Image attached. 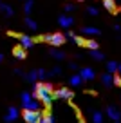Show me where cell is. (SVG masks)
Returning <instances> with one entry per match:
<instances>
[{
	"mask_svg": "<svg viewBox=\"0 0 121 123\" xmlns=\"http://www.w3.org/2000/svg\"><path fill=\"white\" fill-rule=\"evenodd\" d=\"M78 123H83V121H81V119H78Z\"/></svg>",
	"mask_w": 121,
	"mask_h": 123,
	"instance_id": "37",
	"label": "cell"
},
{
	"mask_svg": "<svg viewBox=\"0 0 121 123\" xmlns=\"http://www.w3.org/2000/svg\"><path fill=\"white\" fill-rule=\"evenodd\" d=\"M81 35L83 36H96V35H99V29L92 27V25H85V27H81Z\"/></svg>",
	"mask_w": 121,
	"mask_h": 123,
	"instance_id": "11",
	"label": "cell"
},
{
	"mask_svg": "<svg viewBox=\"0 0 121 123\" xmlns=\"http://www.w3.org/2000/svg\"><path fill=\"white\" fill-rule=\"evenodd\" d=\"M92 123H103V112L101 111L92 112Z\"/></svg>",
	"mask_w": 121,
	"mask_h": 123,
	"instance_id": "18",
	"label": "cell"
},
{
	"mask_svg": "<svg viewBox=\"0 0 121 123\" xmlns=\"http://www.w3.org/2000/svg\"><path fill=\"white\" fill-rule=\"evenodd\" d=\"M87 13H89V15H92V16H98V7H94V6H89V7H87Z\"/></svg>",
	"mask_w": 121,
	"mask_h": 123,
	"instance_id": "27",
	"label": "cell"
},
{
	"mask_svg": "<svg viewBox=\"0 0 121 123\" xmlns=\"http://www.w3.org/2000/svg\"><path fill=\"white\" fill-rule=\"evenodd\" d=\"M114 29H116L117 33H119V35H121V25H114Z\"/></svg>",
	"mask_w": 121,
	"mask_h": 123,
	"instance_id": "34",
	"label": "cell"
},
{
	"mask_svg": "<svg viewBox=\"0 0 121 123\" xmlns=\"http://www.w3.org/2000/svg\"><path fill=\"white\" fill-rule=\"evenodd\" d=\"M91 58H94L96 62H101V60H105V54L101 51H91Z\"/></svg>",
	"mask_w": 121,
	"mask_h": 123,
	"instance_id": "22",
	"label": "cell"
},
{
	"mask_svg": "<svg viewBox=\"0 0 121 123\" xmlns=\"http://www.w3.org/2000/svg\"><path fill=\"white\" fill-rule=\"evenodd\" d=\"M2 60H4V54H0V62H2Z\"/></svg>",
	"mask_w": 121,
	"mask_h": 123,
	"instance_id": "36",
	"label": "cell"
},
{
	"mask_svg": "<svg viewBox=\"0 0 121 123\" xmlns=\"http://www.w3.org/2000/svg\"><path fill=\"white\" fill-rule=\"evenodd\" d=\"M49 56H53V58H56V60H65V53L63 51H60V49H49Z\"/></svg>",
	"mask_w": 121,
	"mask_h": 123,
	"instance_id": "15",
	"label": "cell"
},
{
	"mask_svg": "<svg viewBox=\"0 0 121 123\" xmlns=\"http://www.w3.org/2000/svg\"><path fill=\"white\" fill-rule=\"evenodd\" d=\"M13 56L18 58V60H25V49H24L22 45L15 47V49H13Z\"/></svg>",
	"mask_w": 121,
	"mask_h": 123,
	"instance_id": "14",
	"label": "cell"
},
{
	"mask_svg": "<svg viewBox=\"0 0 121 123\" xmlns=\"http://www.w3.org/2000/svg\"><path fill=\"white\" fill-rule=\"evenodd\" d=\"M101 2H103V7H105L109 13H116L117 11V6H116L114 0H101Z\"/></svg>",
	"mask_w": 121,
	"mask_h": 123,
	"instance_id": "13",
	"label": "cell"
},
{
	"mask_svg": "<svg viewBox=\"0 0 121 123\" xmlns=\"http://www.w3.org/2000/svg\"><path fill=\"white\" fill-rule=\"evenodd\" d=\"M40 123H54V116L51 114V112H45V114L42 116V119H40Z\"/></svg>",
	"mask_w": 121,
	"mask_h": 123,
	"instance_id": "25",
	"label": "cell"
},
{
	"mask_svg": "<svg viewBox=\"0 0 121 123\" xmlns=\"http://www.w3.org/2000/svg\"><path fill=\"white\" fill-rule=\"evenodd\" d=\"M74 9H76V6H74V4H67V6H65V11H67V13L74 11Z\"/></svg>",
	"mask_w": 121,
	"mask_h": 123,
	"instance_id": "31",
	"label": "cell"
},
{
	"mask_svg": "<svg viewBox=\"0 0 121 123\" xmlns=\"http://www.w3.org/2000/svg\"><path fill=\"white\" fill-rule=\"evenodd\" d=\"M107 116H109L112 121H119L121 119V111L116 105H109V107H107Z\"/></svg>",
	"mask_w": 121,
	"mask_h": 123,
	"instance_id": "6",
	"label": "cell"
},
{
	"mask_svg": "<svg viewBox=\"0 0 121 123\" xmlns=\"http://www.w3.org/2000/svg\"><path fill=\"white\" fill-rule=\"evenodd\" d=\"M114 123H119V121H114Z\"/></svg>",
	"mask_w": 121,
	"mask_h": 123,
	"instance_id": "38",
	"label": "cell"
},
{
	"mask_svg": "<svg viewBox=\"0 0 121 123\" xmlns=\"http://www.w3.org/2000/svg\"><path fill=\"white\" fill-rule=\"evenodd\" d=\"M42 116L43 114L40 111H24V119H25V123H40Z\"/></svg>",
	"mask_w": 121,
	"mask_h": 123,
	"instance_id": "5",
	"label": "cell"
},
{
	"mask_svg": "<svg viewBox=\"0 0 121 123\" xmlns=\"http://www.w3.org/2000/svg\"><path fill=\"white\" fill-rule=\"evenodd\" d=\"M117 73H119V74H121V63H119V69H117Z\"/></svg>",
	"mask_w": 121,
	"mask_h": 123,
	"instance_id": "35",
	"label": "cell"
},
{
	"mask_svg": "<svg viewBox=\"0 0 121 123\" xmlns=\"http://www.w3.org/2000/svg\"><path fill=\"white\" fill-rule=\"evenodd\" d=\"M114 85H121V74L119 73L114 74Z\"/></svg>",
	"mask_w": 121,
	"mask_h": 123,
	"instance_id": "29",
	"label": "cell"
},
{
	"mask_svg": "<svg viewBox=\"0 0 121 123\" xmlns=\"http://www.w3.org/2000/svg\"><path fill=\"white\" fill-rule=\"evenodd\" d=\"M81 81H83V80H81V76H79V74H72V76H71V85H72V87L81 85Z\"/></svg>",
	"mask_w": 121,
	"mask_h": 123,
	"instance_id": "23",
	"label": "cell"
},
{
	"mask_svg": "<svg viewBox=\"0 0 121 123\" xmlns=\"http://www.w3.org/2000/svg\"><path fill=\"white\" fill-rule=\"evenodd\" d=\"M69 69L76 71V69H78V63H76V62H71V63H69Z\"/></svg>",
	"mask_w": 121,
	"mask_h": 123,
	"instance_id": "32",
	"label": "cell"
},
{
	"mask_svg": "<svg viewBox=\"0 0 121 123\" xmlns=\"http://www.w3.org/2000/svg\"><path fill=\"white\" fill-rule=\"evenodd\" d=\"M47 78H51L49 71H47V69H38V80H40V81H45Z\"/></svg>",
	"mask_w": 121,
	"mask_h": 123,
	"instance_id": "21",
	"label": "cell"
},
{
	"mask_svg": "<svg viewBox=\"0 0 121 123\" xmlns=\"http://www.w3.org/2000/svg\"><path fill=\"white\" fill-rule=\"evenodd\" d=\"M53 92H54V87L51 83H47V81L34 83V98L38 101H42L45 107H51V103H53V100H54Z\"/></svg>",
	"mask_w": 121,
	"mask_h": 123,
	"instance_id": "1",
	"label": "cell"
},
{
	"mask_svg": "<svg viewBox=\"0 0 121 123\" xmlns=\"http://www.w3.org/2000/svg\"><path fill=\"white\" fill-rule=\"evenodd\" d=\"M0 13H2L4 16H7V18H9V16H13V15H15V9H13L9 4L2 2V4H0Z\"/></svg>",
	"mask_w": 121,
	"mask_h": 123,
	"instance_id": "12",
	"label": "cell"
},
{
	"mask_svg": "<svg viewBox=\"0 0 121 123\" xmlns=\"http://www.w3.org/2000/svg\"><path fill=\"white\" fill-rule=\"evenodd\" d=\"M24 78H25L29 83H36V80H38V71H31V73H27Z\"/></svg>",
	"mask_w": 121,
	"mask_h": 123,
	"instance_id": "16",
	"label": "cell"
},
{
	"mask_svg": "<svg viewBox=\"0 0 121 123\" xmlns=\"http://www.w3.org/2000/svg\"><path fill=\"white\" fill-rule=\"evenodd\" d=\"M117 69H119V63H116V62H109V63H107V71H109L110 74H116Z\"/></svg>",
	"mask_w": 121,
	"mask_h": 123,
	"instance_id": "19",
	"label": "cell"
},
{
	"mask_svg": "<svg viewBox=\"0 0 121 123\" xmlns=\"http://www.w3.org/2000/svg\"><path fill=\"white\" fill-rule=\"evenodd\" d=\"M15 74H18V76H25V74H24V71H22V69H15Z\"/></svg>",
	"mask_w": 121,
	"mask_h": 123,
	"instance_id": "33",
	"label": "cell"
},
{
	"mask_svg": "<svg viewBox=\"0 0 121 123\" xmlns=\"http://www.w3.org/2000/svg\"><path fill=\"white\" fill-rule=\"evenodd\" d=\"M22 107L24 111H40V103L29 92H22Z\"/></svg>",
	"mask_w": 121,
	"mask_h": 123,
	"instance_id": "2",
	"label": "cell"
},
{
	"mask_svg": "<svg viewBox=\"0 0 121 123\" xmlns=\"http://www.w3.org/2000/svg\"><path fill=\"white\" fill-rule=\"evenodd\" d=\"M40 40L51 43V45H54V47H58V45H63L67 38H65L61 33H49V35H42V36H40Z\"/></svg>",
	"mask_w": 121,
	"mask_h": 123,
	"instance_id": "3",
	"label": "cell"
},
{
	"mask_svg": "<svg viewBox=\"0 0 121 123\" xmlns=\"http://www.w3.org/2000/svg\"><path fill=\"white\" fill-rule=\"evenodd\" d=\"M18 40H20V45H22L24 49H31V47L34 45V40L31 38V36H27V35H18Z\"/></svg>",
	"mask_w": 121,
	"mask_h": 123,
	"instance_id": "7",
	"label": "cell"
},
{
	"mask_svg": "<svg viewBox=\"0 0 121 123\" xmlns=\"http://www.w3.org/2000/svg\"><path fill=\"white\" fill-rule=\"evenodd\" d=\"M85 47H87L89 51H98L99 43L96 42V40H89V42H85Z\"/></svg>",
	"mask_w": 121,
	"mask_h": 123,
	"instance_id": "24",
	"label": "cell"
},
{
	"mask_svg": "<svg viewBox=\"0 0 121 123\" xmlns=\"http://www.w3.org/2000/svg\"><path fill=\"white\" fill-rule=\"evenodd\" d=\"M101 81L105 85H114V74L107 73V74H101Z\"/></svg>",
	"mask_w": 121,
	"mask_h": 123,
	"instance_id": "17",
	"label": "cell"
},
{
	"mask_svg": "<svg viewBox=\"0 0 121 123\" xmlns=\"http://www.w3.org/2000/svg\"><path fill=\"white\" fill-rule=\"evenodd\" d=\"M53 96H54V100H65V101H71L72 98H74V92H72L71 89L60 87V89H54Z\"/></svg>",
	"mask_w": 121,
	"mask_h": 123,
	"instance_id": "4",
	"label": "cell"
},
{
	"mask_svg": "<svg viewBox=\"0 0 121 123\" xmlns=\"http://www.w3.org/2000/svg\"><path fill=\"white\" fill-rule=\"evenodd\" d=\"M16 118H18V109L16 107H9L7 109V114H6V121L7 123H13V121H16Z\"/></svg>",
	"mask_w": 121,
	"mask_h": 123,
	"instance_id": "10",
	"label": "cell"
},
{
	"mask_svg": "<svg viewBox=\"0 0 121 123\" xmlns=\"http://www.w3.org/2000/svg\"><path fill=\"white\" fill-rule=\"evenodd\" d=\"M65 38H69V40H72V42H74L76 35H74V33H72V31H67V35H65Z\"/></svg>",
	"mask_w": 121,
	"mask_h": 123,
	"instance_id": "30",
	"label": "cell"
},
{
	"mask_svg": "<svg viewBox=\"0 0 121 123\" xmlns=\"http://www.w3.org/2000/svg\"><path fill=\"white\" fill-rule=\"evenodd\" d=\"M58 24H60L61 27H71L72 24H74V18L72 16H69V15H61V16H58Z\"/></svg>",
	"mask_w": 121,
	"mask_h": 123,
	"instance_id": "9",
	"label": "cell"
},
{
	"mask_svg": "<svg viewBox=\"0 0 121 123\" xmlns=\"http://www.w3.org/2000/svg\"><path fill=\"white\" fill-rule=\"evenodd\" d=\"M0 4H2V0H0Z\"/></svg>",
	"mask_w": 121,
	"mask_h": 123,
	"instance_id": "39",
	"label": "cell"
},
{
	"mask_svg": "<svg viewBox=\"0 0 121 123\" xmlns=\"http://www.w3.org/2000/svg\"><path fill=\"white\" fill-rule=\"evenodd\" d=\"M78 2H81V0H78Z\"/></svg>",
	"mask_w": 121,
	"mask_h": 123,
	"instance_id": "40",
	"label": "cell"
},
{
	"mask_svg": "<svg viewBox=\"0 0 121 123\" xmlns=\"http://www.w3.org/2000/svg\"><path fill=\"white\" fill-rule=\"evenodd\" d=\"M79 76H81V80H94L96 73H94V69H91V67H83V69L79 71Z\"/></svg>",
	"mask_w": 121,
	"mask_h": 123,
	"instance_id": "8",
	"label": "cell"
},
{
	"mask_svg": "<svg viewBox=\"0 0 121 123\" xmlns=\"http://www.w3.org/2000/svg\"><path fill=\"white\" fill-rule=\"evenodd\" d=\"M25 25L29 27L31 31H36L38 29V25H36V22H34L33 18H29V16H25Z\"/></svg>",
	"mask_w": 121,
	"mask_h": 123,
	"instance_id": "26",
	"label": "cell"
},
{
	"mask_svg": "<svg viewBox=\"0 0 121 123\" xmlns=\"http://www.w3.org/2000/svg\"><path fill=\"white\" fill-rule=\"evenodd\" d=\"M33 6H34L33 0H25V2H24V13H25L27 16H29L31 11H33Z\"/></svg>",
	"mask_w": 121,
	"mask_h": 123,
	"instance_id": "20",
	"label": "cell"
},
{
	"mask_svg": "<svg viewBox=\"0 0 121 123\" xmlns=\"http://www.w3.org/2000/svg\"><path fill=\"white\" fill-rule=\"evenodd\" d=\"M49 74H51V76H58V74H61V69H60V67H53V69L49 71Z\"/></svg>",
	"mask_w": 121,
	"mask_h": 123,
	"instance_id": "28",
	"label": "cell"
}]
</instances>
